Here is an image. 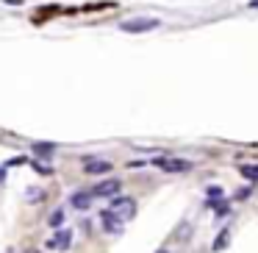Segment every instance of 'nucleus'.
I'll list each match as a JSON object with an SVG mask.
<instances>
[{
	"mask_svg": "<svg viewBox=\"0 0 258 253\" xmlns=\"http://www.w3.org/2000/svg\"><path fill=\"white\" fill-rule=\"evenodd\" d=\"M244 197H250V186H244V189L236 192V200H244Z\"/></svg>",
	"mask_w": 258,
	"mask_h": 253,
	"instance_id": "obj_14",
	"label": "nucleus"
},
{
	"mask_svg": "<svg viewBox=\"0 0 258 253\" xmlns=\"http://www.w3.org/2000/svg\"><path fill=\"white\" fill-rule=\"evenodd\" d=\"M25 253H39V250H36V247H28V250H25Z\"/></svg>",
	"mask_w": 258,
	"mask_h": 253,
	"instance_id": "obj_16",
	"label": "nucleus"
},
{
	"mask_svg": "<svg viewBox=\"0 0 258 253\" xmlns=\"http://www.w3.org/2000/svg\"><path fill=\"white\" fill-rule=\"evenodd\" d=\"M111 170V162H106V159H86L84 162V173L86 175H103Z\"/></svg>",
	"mask_w": 258,
	"mask_h": 253,
	"instance_id": "obj_5",
	"label": "nucleus"
},
{
	"mask_svg": "<svg viewBox=\"0 0 258 253\" xmlns=\"http://www.w3.org/2000/svg\"><path fill=\"white\" fill-rule=\"evenodd\" d=\"M158 253H169V250H158Z\"/></svg>",
	"mask_w": 258,
	"mask_h": 253,
	"instance_id": "obj_17",
	"label": "nucleus"
},
{
	"mask_svg": "<svg viewBox=\"0 0 258 253\" xmlns=\"http://www.w3.org/2000/svg\"><path fill=\"white\" fill-rule=\"evenodd\" d=\"M56 150V145H50V142H39V145H34V153L42 159H50V153Z\"/></svg>",
	"mask_w": 258,
	"mask_h": 253,
	"instance_id": "obj_9",
	"label": "nucleus"
},
{
	"mask_svg": "<svg viewBox=\"0 0 258 253\" xmlns=\"http://www.w3.org/2000/svg\"><path fill=\"white\" fill-rule=\"evenodd\" d=\"M156 164L161 170H167V173H189L191 170V162H186V159H156Z\"/></svg>",
	"mask_w": 258,
	"mask_h": 253,
	"instance_id": "obj_4",
	"label": "nucleus"
},
{
	"mask_svg": "<svg viewBox=\"0 0 258 253\" xmlns=\"http://www.w3.org/2000/svg\"><path fill=\"white\" fill-rule=\"evenodd\" d=\"M119 178H106V181H100V184L92 189V197H114L119 192Z\"/></svg>",
	"mask_w": 258,
	"mask_h": 253,
	"instance_id": "obj_3",
	"label": "nucleus"
},
{
	"mask_svg": "<svg viewBox=\"0 0 258 253\" xmlns=\"http://www.w3.org/2000/svg\"><path fill=\"white\" fill-rule=\"evenodd\" d=\"M25 195H28V203H42L45 200V189H34V186H31Z\"/></svg>",
	"mask_w": 258,
	"mask_h": 253,
	"instance_id": "obj_12",
	"label": "nucleus"
},
{
	"mask_svg": "<svg viewBox=\"0 0 258 253\" xmlns=\"http://www.w3.org/2000/svg\"><path fill=\"white\" fill-rule=\"evenodd\" d=\"M47 223H50L53 228H61V223H64V212H61V209H56V212H53L50 217H47Z\"/></svg>",
	"mask_w": 258,
	"mask_h": 253,
	"instance_id": "obj_13",
	"label": "nucleus"
},
{
	"mask_svg": "<svg viewBox=\"0 0 258 253\" xmlns=\"http://www.w3.org/2000/svg\"><path fill=\"white\" fill-rule=\"evenodd\" d=\"M228 239H230V231L225 228V231H219V236H217V242H214V250H225V247H228Z\"/></svg>",
	"mask_w": 258,
	"mask_h": 253,
	"instance_id": "obj_10",
	"label": "nucleus"
},
{
	"mask_svg": "<svg viewBox=\"0 0 258 253\" xmlns=\"http://www.w3.org/2000/svg\"><path fill=\"white\" fill-rule=\"evenodd\" d=\"M100 223H103V228H106L108 234H119V231H122V220H119V217H114V214L108 212V209L100 214Z\"/></svg>",
	"mask_w": 258,
	"mask_h": 253,
	"instance_id": "obj_7",
	"label": "nucleus"
},
{
	"mask_svg": "<svg viewBox=\"0 0 258 253\" xmlns=\"http://www.w3.org/2000/svg\"><path fill=\"white\" fill-rule=\"evenodd\" d=\"M73 245V231L61 228L53 239H47V247H53V250H67V247Z\"/></svg>",
	"mask_w": 258,
	"mask_h": 253,
	"instance_id": "obj_6",
	"label": "nucleus"
},
{
	"mask_svg": "<svg viewBox=\"0 0 258 253\" xmlns=\"http://www.w3.org/2000/svg\"><path fill=\"white\" fill-rule=\"evenodd\" d=\"M3 181H6V170L0 167V184H3Z\"/></svg>",
	"mask_w": 258,
	"mask_h": 253,
	"instance_id": "obj_15",
	"label": "nucleus"
},
{
	"mask_svg": "<svg viewBox=\"0 0 258 253\" xmlns=\"http://www.w3.org/2000/svg\"><path fill=\"white\" fill-rule=\"evenodd\" d=\"M158 25H161V20H156V17H136V20L119 23V28H122L125 34H145V31H156Z\"/></svg>",
	"mask_w": 258,
	"mask_h": 253,
	"instance_id": "obj_1",
	"label": "nucleus"
},
{
	"mask_svg": "<svg viewBox=\"0 0 258 253\" xmlns=\"http://www.w3.org/2000/svg\"><path fill=\"white\" fill-rule=\"evenodd\" d=\"M108 212L125 223V220H131L136 214V200H134V197H114L111 206H108Z\"/></svg>",
	"mask_w": 258,
	"mask_h": 253,
	"instance_id": "obj_2",
	"label": "nucleus"
},
{
	"mask_svg": "<svg viewBox=\"0 0 258 253\" xmlns=\"http://www.w3.org/2000/svg\"><path fill=\"white\" fill-rule=\"evenodd\" d=\"M241 175L252 184V181H258V167L255 164H244V167H241Z\"/></svg>",
	"mask_w": 258,
	"mask_h": 253,
	"instance_id": "obj_11",
	"label": "nucleus"
},
{
	"mask_svg": "<svg viewBox=\"0 0 258 253\" xmlns=\"http://www.w3.org/2000/svg\"><path fill=\"white\" fill-rule=\"evenodd\" d=\"M73 206L75 209H89L92 206V192H75V195H73Z\"/></svg>",
	"mask_w": 258,
	"mask_h": 253,
	"instance_id": "obj_8",
	"label": "nucleus"
}]
</instances>
